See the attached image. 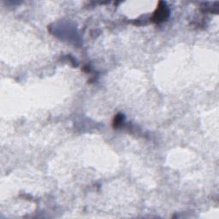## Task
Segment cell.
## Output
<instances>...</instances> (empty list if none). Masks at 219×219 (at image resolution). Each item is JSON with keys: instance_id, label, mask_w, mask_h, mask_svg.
I'll return each mask as SVG.
<instances>
[{"instance_id": "cell-1", "label": "cell", "mask_w": 219, "mask_h": 219, "mask_svg": "<svg viewBox=\"0 0 219 219\" xmlns=\"http://www.w3.org/2000/svg\"><path fill=\"white\" fill-rule=\"evenodd\" d=\"M168 17V11L166 9V7H159L158 10L156 11L155 15H154V20L155 22H162L166 19V17Z\"/></svg>"}, {"instance_id": "cell-2", "label": "cell", "mask_w": 219, "mask_h": 219, "mask_svg": "<svg viewBox=\"0 0 219 219\" xmlns=\"http://www.w3.org/2000/svg\"><path fill=\"white\" fill-rule=\"evenodd\" d=\"M122 116H116V118H115V121H114V126H118L119 124H120L121 122H122Z\"/></svg>"}]
</instances>
